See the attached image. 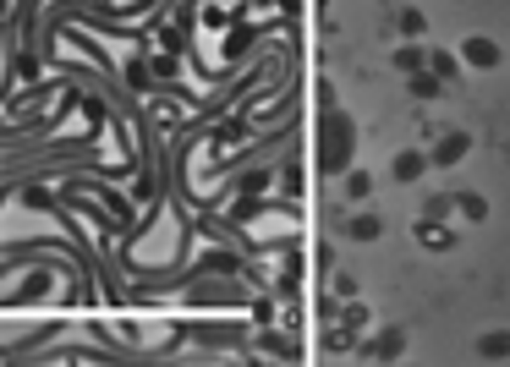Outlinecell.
Listing matches in <instances>:
<instances>
[{
    "instance_id": "6da1fadb",
    "label": "cell",
    "mask_w": 510,
    "mask_h": 367,
    "mask_svg": "<svg viewBox=\"0 0 510 367\" xmlns=\"http://www.w3.org/2000/svg\"><path fill=\"white\" fill-rule=\"evenodd\" d=\"M357 143H363V132L357 121L346 116L335 99L330 105H318V126H313V164H318V176H346L357 164Z\"/></svg>"
},
{
    "instance_id": "7a4b0ae2",
    "label": "cell",
    "mask_w": 510,
    "mask_h": 367,
    "mask_svg": "<svg viewBox=\"0 0 510 367\" xmlns=\"http://www.w3.org/2000/svg\"><path fill=\"white\" fill-rule=\"evenodd\" d=\"M171 335H181V340H198V346H209V351H242V356H252L247 351V329L242 323H226V318H181Z\"/></svg>"
},
{
    "instance_id": "3957f363",
    "label": "cell",
    "mask_w": 510,
    "mask_h": 367,
    "mask_svg": "<svg viewBox=\"0 0 510 367\" xmlns=\"http://www.w3.org/2000/svg\"><path fill=\"white\" fill-rule=\"evenodd\" d=\"M275 28H285V17H280V22H231V28H226V72L247 66V60H252V50H259Z\"/></svg>"
},
{
    "instance_id": "277c9868",
    "label": "cell",
    "mask_w": 510,
    "mask_h": 367,
    "mask_svg": "<svg viewBox=\"0 0 510 367\" xmlns=\"http://www.w3.org/2000/svg\"><path fill=\"white\" fill-rule=\"evenodd\" d=\"M55 335H67V323H60V318H44L34 335H22V340H0V362H34V351H44Z\"/></svg>"
},
{
    "instance_id": "5b68a950",
    "label": "cell",
    "mask_w": 510,
    "mask_h": 367,
    "mask_svg": "<svg viewBox=\"0 0 510 367\" xmlns=\"http://www.w3.org/2000/svg\"><path fill=\"white\" fill-rule=\"evenodd\" d=\"M499 60H505V50L489 33H466L461 39V66H472V72H499Z\"/></svg>"
},
{
    "instance_id": "8992f818",
    "label": "cell",
    "mask_w": 510,
    "mask_h": 367,
    "mask_svg": "<svg viewBox=\"0 0 510 367\" xmlns=\"http://www.w3.org/2000/svg\"><path fill=\"white\" fill-rule=\"evenodd\" d=\"M472 154V132H444V138L428 148V171H450V164H461Z\"/></svg>"
},
{
    "instance_id": "52a82bcc",
    "label": "cell",
    "mask_w": 510,
    "mask_h": 367,
    "mask_svg": "<svg viewBox=\"0 0 510 367\" xmlns=\"http://www.w3.org/2000/svg\"><path fill=\"white\" fill-rule=\"evenodd\" d=\"M357 356L363 362H395V356H406V329H379V335L368 340V346H357Z\"/></svg>"
},
{
    "instance_id": "ba28073f",
    "label": "cell",
    "mask_w": 510,
    "mask_h": 367,
    "mask_svg": "<svg viewBox=\"0 0 510 367\" xmlns=\"http://www.w3.org/2000/svg\"><path fill=\"white\" fill-rule=\"evenodd\" d=\"M340 236H346V242H379V236H385V214H373V209H363V214H346Z\"/></svg>"
},
{
    "instance_id": "9c48e42d",
    "label": "cell",
    "mask_w": 510,
    "mask_h": 367,
    "mask_svg": "<svg viewBox=\"0 0 510 367\" xmlns=\"http://www.w3.org/2000/svg\"><path fill=\"white\" fill-rule=\"evenodd\" d=\"M411 236H418V247H428V252H450L456 247V230L444 219H418V225H411Z\"/></svg>"
},
{
    "instance_id": "30bf717a",
    "label": "cell",
    "mask_w": 510,
    "mask_h": 367,
    "mask_svg": "<svg viewBox=\"0 0 510 367\" xmlns=\"http://www.w3.org/2000/svg\"><path fill=\"white\" fill-rule=\"evenodd\" d=\"M275 187H280V197H291V203L302 197V187H307V171H302V159H297V154H285V159L275 164Z\"/></svg>"
},
{
    "instance_id": "8fae6325",
    "label": "cell",
    "mask_w": 510,
    "mask_h": 367,
    "mask_svg": "<svg viewBox=\"0 0 510 367\" xmlns=\"http://www.w3.org/2000/svg\"><path fill=\"white\" fill-rule=\"evenodd\" d=\"M390 176H395L401 187L423 181V176H428V154H423V148H401V154H395V164H390Z\"/></svg>"
},
{
    "instance_id": "7c38bea8",
    "label": "cell",
    "mask_w": 510,
    "mask_h": 367,
    "mask_svg": "<svg viewBox=\"0 0 510 367\" xmlns=\"http://www.w3.org/2000/svg\"><path fill=\"white\" fill-rule=\"evenodd\" d=\"M252 340H259V351H264V356H280V362H297V356H302V346H297L291 335H280V329H269V323H264Z\"/></svg>"
},
{
    "instance_id": "4fadbf2b",
    "label": "cell",
    "mask_w": 510,
    "mask_h": 367,
    "mask_svg": "<svg viewBox=\"0 0 510 367\" xmlns=\"http://www.w3.org/2000/svg\"><path fill=\"white\" fill-rule=\"evenodd\" d=\"M154 33H159V50H165V55H181V60H187V50H193V33H187V28H176V22H159Z\"/></svg>"
},
{
    "instance_id": "5bb4252c",
    "label": "cell",
    "mask_w": 510,
    "mask_h": 367,
    "mask_svg": "<svg viewBox=\"0 0 510 367\" xmlns=\"http://www.w3.org/2000/svg\"><path fill=\"white\" fill-rule=\"evenodd\" d=\"M472 356H483V362H505V356H510V329H489V335L472 346Z\"/></svg>"
},
{
    "instance_id": "9a60e30c",
    "label": "cell",
    "mask_w": 510,
    "mask_h": 367,
    "mask_svg": "<svg viewBox=\"0 0 510 367\" xmlns=\"http://www.w3.org/2000/svg\"><path fill=\"white\" fill-rule=\"evenodd\" d=\"M390 66H395V72H423V66H428V44H418V39H411V44H401L395 55H390Z\"/></svg>"
},
{
    "instance_id": "2e32d148",
    "label": "cell",
    "mask_w": 510,
    "mask_h": 367,
    "mask_svg": "<svg viewBox=\"0 0 510 367\" xmlns=\"http://www.w3.org/2000/svg\"><path fill=\"white\" fill-rule=\"evenodd\" d=\"M335 318H340V329H346V335H363V329H368V307L357 302V296H346Z\"/></svg>"
},
{
    "instance_id": "e0dca14e",
    "label": "cell",
    "mask_w": 510,
    "mask_h": 367,
    "mask_svg": "<svg viewBox=\"0 0 510 367\" xmlns=\"http://www.w3.org/2000/svg\"><path fill=\"white\" fill-rule=\"evenodd\" d=\"M428 72H434L439 83H456V77H461V55H450V50H428Z\"/></svg>"
},
{
    "instance_id": "ac0fdd59",
    "label": "cell",
    "mask_w": 510,
    "mask_h": 367,
    "mask_svg": "<svg viewBox=\"0 0 510 367\" xmlns=\"http://www.w3.org/2000/svg\"><path fill=\"white\" fill-rule=\"evenodd\" d=\"M456 214L472 219V225H483L489 219V197L483 192H456Z\"/></svg>"
},
{
    "instance_id": "d6986e66",
    "label": "cell",
    "mask_w": 510,
    "mask_h": 367,
    "mask_svg": "<svg viewBox=\"0 0 510 367\" xmlns=\"http://www.w3.org/2000/svg\"><path fill=\"white\" fill-rule=\"evenodd\" d=\"M340 192H346V203H363V197L373 192V176H368V171H357V164H352V171L340 176Z\"/></svg>"
},
{
    "instance_id": "ffe728a7",
    "label": "cell",
    "mask_w": 510,
    "mask_h": 367,
    "mask_svg": "<svg viewBox=\"0 0 510 367\" xmlns=\"http://www.w3.org/2000/svg\"><path fill=\"white\" fill-rule=\"evenodd\" d=\"M406 88H411V99H439V93H444V83L428 72V66H423V72H411V77H406Z\"/></svg>"
},
{
    "instance_id": "44dd1931",
    "label": "cell",
    "mask_w": 510,
    "mask_h": 367,
    "mask_svg": "<svg viewBox=\"0 0 510 367\" xmlns=\"http://www.w3.org/2000/svg\"><path fill=\"white\" fill-rule=\"evenodd\" d=\"M395 28H401V33H406V39H418V44H423V39H428V17H423V12H418V6H406V12H401V17H395Z\"/></svg>"
},
{
    "instance_id": "7402d4cb",
    "label": "cell",
    "mask_w": 510,
    "mask_h": 367,
    "mask_svg": "<svg viewBox=\"0 0 510 367\" xmlns=\"http://www.w3.org/2000/svg\"><path fill=\"white\" fill-rule=\"evenodd\" d=\"M247 307H252V323H259V329H264V323H275V296H252Z\"/></svg>"
},
{
    "instance_id": "603a6c76",
    "label": "cell",
    "mask_w": 510,
    "mask_h": 367,
    "mask_svg": "<svg viewBox=\"0 0 510 367\" xmlns=\"http://www.w3.org/2000/svg\"><path fill=\"white\" fill-rule=\"evenodd\" d=\"M450 209H456V197H428V203H423V219H450Z\"/></svg>"
},
{
    "instance_id": "cb8c5ba5",
    "label": "cell",
    "mask_w": 510,
    "mask_h": 367,
    "mask_svg": "<svg viewBox=\"0 0 510 367\" xmlns=\"http://www.w3.org/2000/svg\"><path fill=\"white\" fill-rule=\"evenodd\" d=\"M330 269H335V247L318 242V275H330Z\"/></svg>"
},
{
    "instance_id": "d4e9b609",
    "label": "cell",
    "mask_w": 510,
    "mask_h": 367,
    "mask_svg": "<svg viewBox=\"0 0 510 367\" xmlns=\"http://www.w3.org/2000/svg\"><path fill=\"white\" fill-rule=\"evenodd\" d=\"M335 296H340V302H346V296H357V280L352 275H335Z\"/></svg>"
}]
</instances>
